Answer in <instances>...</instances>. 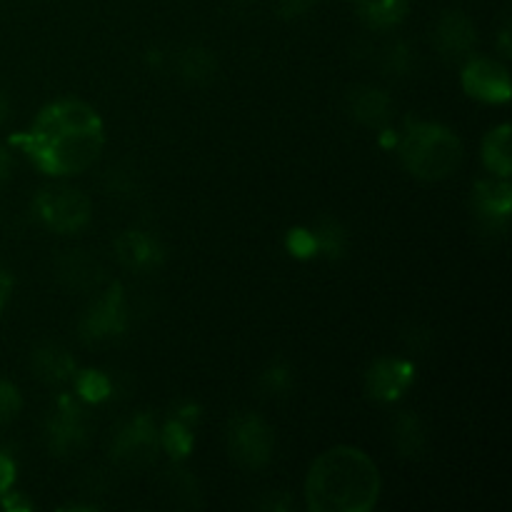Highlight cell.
<instances>
[{"instance_id":"1","label":"cell","mask_w":512,"mask_h":512,"mask_svg":"<svg viewBox=\"0 0 512 512\" xmlns=\"http://www.w3.org/2000/svg\"><path fill=\"white\" fill-rule=\"evenodd\" d=\"M30 163L45 175H78L100 158L105 125L98 110L83 100L63 98L45 105L25 133L13 135Z\"/></svg>"},{"instance_id":"2","label":"cell","mask_w":512,"mask_h":512,"mask_svg":"<svg viewBox=\"0 0 512 512\" xmlns=\"http://www.w3.org/2000/svg\"><path fill=\"white\" fill-rule=\"evenodd\" d=\"M378 498V465L353 445L325 450L305 478V503L313 512H368Z\"/></svg>"},{"instance_id":"3","label":"cell","mask_w":512,"mask_h":512,"mask_svg":"<svg viewBox=\"0 0 512 512\" xmlns=\"http://www.w3.org/2000/svg\"><path fill=\"white\" fill-rule=\"evenodd\" d=\"M398 153L410 175L420 180H445L463 163V143L450 128L413 120L400 135Z\"/></svg>"},{"instance_id":"4","label":"cell","mask_w":512,"mask_h":512,"mask_svg":"<svg viewBox=\"0 0 512 512\" xmlns=\"http://www.w3.org/2000/svg\"><path fill=\"white\" fill-rule=\"evenodd\" d=\"M35 215L45 228L55 230L60 235H70L83 230L90 223L93 205L88 195L73 188H48L35 198Z\"/></svg>"},{"instance_id":"5","label":"cell","mask_w":512,"mask_h":512,"mask_svg":"<svg viewBox=\"0 0 512 512\" xmlns=\"http://www.w3.org/2000/svg\"><path fill=\"white\" fill-rule=\"evenodd\" d=\"M273 443V430L258 415H238L230 423V455L243 468H263L273 455Z\"/></svg>"},{"instance_id":"6","label":"cell","mask_w":512,"mask_h":512,"mask_svg":"<svg viewBox=\"0 0 512 512\" xmlns=\"http://www.w3.org/2000/svg\"><path fill=\"white\" fill-rule=\"evenodd\" d=\"M158 453V433H155V423L148 415H138L130 420L113 443V460L123 470H143L148 468Z\"/></svg>"},{"instance_id":"7","label":"cell","mask_w":512,"mask_h":512,"mask_svg":"<svg viewBox=\"0 0 512 512\" xmlns=\"http://www.w3.org/2000/svg\"><path fill=\"white\" fill-rule=\"evenodd\" d=\"M463 88L470 98L480 103H508L510 100V75L505 65L490 58L468 60L463 70Z\"/></svg>"},{"instance_id":"8","label":"cell","mask_w":512,"mask_h":512,"mask_svg":"<svg viewBox=\"0 0 512 512\" xmlns=\"http://www.w3.org/2000/svg\"><path fill=\"white\" fill-rule=\"evenodd\" d=\"M45 438H48V448L55 455H78L83 450L85 440H88L83 415L70 400H63L55 415H50Z\"/></svg>"},{"instance_id":"9","label":"cell","mask_w":512,"mask_h":512,"mask_svg":"<svg viewBox=\"0 0 512 512\" xmlns=\"http://www.w3.org/2000/svg\"><path fill=\"white\" fill-rule=\"evenodd\" d=\"M125 328V308L120 290H110L83 318L80 333L85 340H108Z\"/></svg>"},{"instance_id":"10","label":"cell","mask_w":512,"mask_h":512,"mask_svg":"<svg viewBox=\"0 0 512 512\" xmlns=\"http://www.w3.org/2000/svg\"><path fill=\"white\" fill-rule=\"evenodd\" d=\"M475 43H478V33H475V25L468 15L448 13L440 18L438 28H435V45H438L440 53L453 60L468 58Z\"/></svg>"},{"instance_id":"11","label":"cell","mask_w":512,"mask_h":512,"mask_svg":"<svg viewBox=\"0 0 512 512\" xmlns=\"http://www.w3.org/2000/svg\"><path fill=\"white\" fill-rule=\"evenodd\" d=\"M410 383H413V365L405 360H378L368 373L370 395L383 403L400 398Z\"/></svg>"},{"instance_id":"12","label":"cell","mask_w":512,"mask_h":512,"mask_svg":"<svg viewBox=\"0 0 512 512\" xmlns=\"http://www.w3.org/2000/svg\"><path fill=\"white\" fill-rule=\"evenodd\" d=\"M115 250H118V258L125 268L140 270V273L158 268L160 260H163L160 243L143 230H128V233L120 235Z\"/></svg>"},{"instance_id":"13","label":"cell","mask_w":512,"mask_h":512,"mask_svg":"<svg viewBox=\"0 0 512 512\" xmlns=\"http://www.w3.org/2000/svg\"><path fill=\"white\" fill-rule=\"evenodd\" d=\"M348 110L358 123L368 125V128H380L390 120L393 113V100L385 90L370 88V85H360L348 93Z\"/></svg>"},{"instance_id":"14","label":"cell","mask_w":512,"mask_h":512,"mask_svg":"<svg viewBox=\"0 0 512 512\" xmlns=\"http://www.w3.org/2000/svg\"><path fill=\"white\" fill-rule=\"evenodd\" d=\"M475 210L488 225H505L512 208L510 185L500 180H480L473 193Z\"/></svg>"},{"instance_id":"15","label":"cell","mask_w":512,"mask_h":512,"mask_svg":"<svg viewBox=\"0 0 512 512\" xmlns=\"http://www.w3.org/2000/svg\"><path fill=\"white\" fill-rule=\"evenodd\" d=\"M58 275L63 278V283L73 290H90L98 288L100 278H103V270L100 265L95 263L93 258L78 253H70L60 260L58 265Z\"/></svg>"},{"instance_id":"16","label":"cell","mask_w":512,"mask_h":512,"mask_svg":"<svg viewBox=\"0 0 512 512\" xmlns=\"http://www.w3.org/2000/svg\"><path fill=\"white\" fill-rule=\"evenodd\" d=\"M483 160L485 168L498 178L508 180L512 173V145H510V125L503 123L488 133L483 140Z\"/></svg>"},{"instance_id":"17","label":"cell","mask_w":512,"mask_h":512,"mask_svg":"<svg viewBox=\"0 0 512 512\" xmlns=\"http://www.w3.org/2000/svg\"><path fill=\"white\" fill-rule=\"evenodd\" d=\"M360 18L365 20L368 28L388 30L395 28L405 20L410 8V0H358Z\"/></svg>"},{"instance_id":"18","label":"cell","mask_w":512,"mask_h":512,"mask_svg":"<svg viewBox=\"0 0 512 512\" xmlns=\"http://www.w3.org/2000/svg\"><path fill=\"white\" fill-rule=\"evenodd\" d=\"M33 368L48 383H65L75 375V363L58 345H43L33 353Z\"/></svg>"},{"instance_id":"19","label":"cell","mask_w":512,"mask_h":512,"mask_svg":"<svg viewBox=\"0 0 512 512\" xmlns=\"http://www.w3.org/2000/svg\"><path fill=\"white\" fill-rule=\"evenodd\" d=\"M178 70L183 78L200 83V80H210L215 75V58L210 55V50L203 48H188L180 55Z\"/></svg>"},{"instance_id":"20","label":"cell","mask_w":512,"mask_h":512,"mask_svg":"<svg viewBox=\"0 0 512 512\" xmlns=\"http://www.w3.org/2000/svg\"><path fill=\"white\" fill-rule=\"evenodd\" d=\"M310 235H313L315 250H320L325 255H338L345 248L343 228L335 220H320Z\"/></svg>"},{"instance_id":"21","label":"cell","mask_w":512,"mask_h":512,"mask_svg":"<svg viewBox=\"0 0 512 512\" xmlns=\"http://www.w3.org/2000/svg\"><path fill=\"white\" fill-rule=\"evenodd\" d=\"M395 443L403 450V455L418 453L420 445H423V433H420L418 420L410 418V415L400 418L398 425H395Z\"/></svg>"},{"instance_id":"22","label":"cell","mask_w":512,"mask_h":512,"mask_svg":"<svg viewBox=\"0 0 512 512\" xmlns=\"http://www.w3.org/2000/svg\"><path fill=\"white\" fill-rule=\"evenodd\" d=\"M163 443L170 453L175 455H185V450L193 445V433H190L188 425H183L180 420L170 423L163 433Z\"/></svg>"},{"instance_id":"23","label":"cell","mask_w":512,"mask_h":512,"mask_svg":"<svg viewBox=\"0 0 512 512\" xmlns=\"http://www.w3.org/2000/svg\"><path fill=\"white\" fill-rule=\"evenodd\" d=\"M20 410V393L15 385L0 380V425L10 423Z\"/></svg>"},{"instance_id":"24","label":"cell","mask_w":512,"mask_h":512,"mask_svg":"<svg viewBox=\"0 0 512 512\" xmlns=\"http://www.w3.org/2000/svg\"><path fill=\"white\" fill-rule=\"evenodd\" d=\"M78 388L85 398H93V400H100L108 395V383H105L98 373H85L83 378H80Z\"/></svg>"},{"instance_id":"25","label":"cell","mask_w":512,"mask_h":512,"mask_svg":"<svg viewBox=\"0 0 512 512\" xmlns=\"http://www.w3.org/2000/svg\"><path fill=\"white\" fill-rule=\"evenodd\" d=\"M15 480V463L10 455H5L3 450H0V495H5L10 490V485H13Z\"/></svg>"},{"instance_id":"26","label":"cell","mask_w":512,"mask_h":512,"mask_svg":"<svg viewBox=\"0 0 512 512\" xmlns=\"http://www.w3.org/2000/svg\"><path fill=\"white\" fill-rule=\"evenodd\" d=\"M290 250H293L295 255H310L315 250L313 235L305 233V230H295V233L290 235Z\"/></svg>"},{"instance_id":"27","label":"cell","mask_w":512,"mask_h":512,"mask_svg":"<svg viewBox=\"0 0 512 512\" xmlns=\"http://www.w3.org/2000/svg\"><path fill=\"white\" fill-rule=\"evenodd\" d=\"M278 5L285 15H303L310 5H315V0H278Z\"/></svg>"},{"instance_id":"28","label":"cell","mask_w":512,"mask_h":512,"mask_svg":"<svg viewBox=\"0 0 512 512\" xmlns=\"http://www.w3.org/2000/svg\"><path fill=\"white\" fill-rule=\"evenodd\" d=\"M265 383H268V390H283L288 388V375L285 370H270L265 373Z\"/></svg>"},{"instance_id":"29","label":"cell","mask_w":512,"mask_h":512,"mask_svg":"<svg viewBox=\"0 0 512 512\" xmlns=\"http://www.w3.org/2000/svg\"><path fill=\"white\" fill-rule=\"evenodd\" d=\"M10 290H13V278H10V275L0 268V313H3L5 305H8Z\"/></svg>"},{"instance_id":"30","label":"cell","mask_w":512,"mask_h":512,"mask_svg":"<svg viewBox=\"0 0 512 512\" xmlns=\"http://www.w3.org/2000/svg\"><path fill=\"white\" fill-rule=\"evenodd\" d=\"M10 173H13V155L0 145V185L10 178Z\"/></svg>"},{"instance_id":"31","label":"cell","mask_w":512,"mask_h":512,"mask_svg":"<svg viewBox=\"0 0 512 512\" xmlns=\"http://www.w3.org/2000/svg\"><path fill=\"white\" fill-rule=\"evenodd\" d=\"M5 118H8V98L0 93V125L5 123Z\"/></svg>"}]
</instances>
